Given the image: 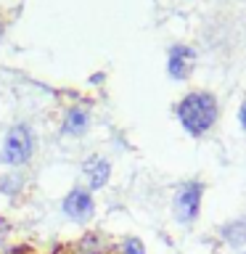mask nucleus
Instances as JSON below:
<instances>
[{"instance_id": "20e7f679", "label": "nucleus", "mask_w": 246, "mask_h": 254, "mask_svg": "<svg viewBox=\"0 0 246 254\" xmlns=\"http://www.w3.org/2000/svg\"><path fill=\"white\" fill-rule=\"evenodd\" d=\"M63 214L74 222H87L95 214V201H93V193L82 186L71 188L66 196H63Z\"/></svg>"}, {"instance_id": "f03ea898", "label": "nucleus", "mask_w": 246, "mask_h": 254, "mask_svg": "<svg viewBox=\"0 0 246 254\" xmlns=\"http://www.w3.org/2000/svg\"><path fill=\"white\" fill-rule=\"evenodd\" d=\"M35 154V132L27 122H16L5 132L3 151H0V162L5 167H24Z\"/></svg>"}, {"instance_id": "f8f14e48", "label": "nucleus", "mask_w": 246, "mask_h": 254, "mask_svg": "<svg viewBox=\"0 0 246 254\" xmlns=\"http://www.w3.org/2000/svg\"><path fill=\"white\" fill-rule=\"evenodd\" d=\"M3 29H5V24H3V19H0V35H3Z\"/></svg>"}, {"instance_id": "39448f33", "label": "nucleus", "mask_w": 246, "mask_h": 254, "mask_svg": "<svg viewBox=\"0 0 246 254\" xmlns=\"http://www.w3.org/2000/svg\"><path fill=\"white\" fill-rule=\"evenodd\" d=\"M193 66H196V53L193 48L188 45H172L170 48V56H167V71H170L172 79H188L193 74Z\"/></svg>"}, {"instance_id": "423d86ee", "label": "nucleus", "mask_w": 246, "mask_h": 254, "mask_svg": "<svg viewBox=\"0 0 246 254\" xmlns=\"http://www.w3.org/2000/svg\"><path fill=\"white\" fill-rule=\"evenodd\" d=\"M82 175H85V180H87V188H90V190H101L109 183V178H111L109 159L106 156H98V154L90 156V159H85Z\"/></svg>"}, {"instance_id": "6e6552de", "label": "nucleus", "mask_w": 246, "mask_h": 254, "mask_svg": "<svg viewBox=\"0 0 246 254\" xmlns=\"http://www.w3.org/2000/svg\"><path fill=\"white\" fill-rule=\"evenodd\" d=\"M220 236L225 238L230 246H244L246 244V222H241V220L228 222V225H222Z\"/></svg>"}, {"instance_id": "1a4fd4ad", "label": "nucleus", "mask_w": 246, "mask_h": 254, "mask_svg": "<svg viewBox=\"0 0 246 254\" xmlns=\"http://www.w3.org/2000/svg\"><path fill=\"white\" fill-rule=\"evenodd\" d=\"M117 254H146V249H143V241H138V238H124L122 246H117Z\"/></svg>"}, {"instance_id": "9d476101", "label": "nucleus", "mask_w": 246, "mask_h": 254, "mask_svg": "<svg viewBox=\"0 0 246 254\" xmlns=\"http://www.w3.org/2000/svg\"><path fill=\"white\" fill-rule=\"evenodd\" d=\"M238 119H241V127L246 130V98H244V103H241V114H238Z\"/></svg>"}, {"instance_id": "ddd939ff", "label": "nucleus", "mask_w": 246, "mask_h": 254, "mask_svg": "<svg viewBox=\"0 0 246 254\" xmlns=\"http://www.w3.org/2000/svg\"><path fill=\"white\" fill-rule=\"evenodd\" d=\"M244 254H246V252H244Z\"/></svg>"}, {"instance_id": "9b49d317", "label": "nucleus", "mask_w": 246, "mask_h": 254, "mask_svg": "<svg viewBox=\"0 0 246 254\" xmlns=\"http://www.w3.org/2000/svg\"><path fill=\"white\" fill-rule=\"evenodd\" d=\"M11 254H35V252H32V246H16Z\"/></svg>"}, {"instance_id": "0eeeda50", "label": "nucleus", "mask_w": 246, "mask_h": 254, "mask_svg": "<svg viewBox=\"0 0 246 254\" xmlns=\"http://www.w3.org/2000/svg\"><path fill=\"white\" fill-rule=\"evenodd\" d=\"M87 127H90V114L82 109V106H71L66 114H63V125H61V130L63 135H85L87 132Z\"/></svg>"}, {"instance_id": "f257e3e1", "label": "nucleus", "mask_w": 246, "mask_h": 254, "mask_svg": "<svg viewBox=\"0 0 246 254\" xmlns=\"http://www.w3.org/2000/svg\"><path fill=\"white\" fill-rule=\"evenodd\" d=\"M175 114H178V122L183 125V130L188 135L201 138V135H206L214 127V122H217L220 106H217V98H214L212 93L193 90V93H188L180 98Z\"/></svg>"}, {"instance_id": "7ed1b4c3", "label": "nucleus", "mask_w": 246, "mask_h": 254, "mask_svg": "<svg viewBox=\"0 0 246 254\" xmlns=\"http://www.w3.org/2000/svg\"><path fill=\"white\" fill-rule=\"evenodd\" d=\"M201 198H204V183L198 180H188L175 190V198H172V209H175V217L183 225L193 222L198 217V209H201Z\"/></svg>"}]
</instances>
